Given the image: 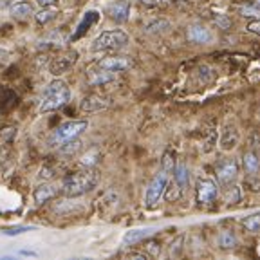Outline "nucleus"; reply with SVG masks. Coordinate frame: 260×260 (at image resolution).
Listing matches in <instances>:
<instances>
[{
    "label": "nucleus",
    "mask_w": 260,
    "mask_h": 260,
    "mask_svg": "<svg viewBox=\"0 0 260 260\" xmlns=\"http://www.w3.org/2000/svg\"><path fill=\"white\" fill-rule=\"evenodd\" d=\"M242 199V191H240V188L239 186H235V184H230V188H228V203H232V204H235V203H239V201Z\"/></svg>",
    "instance_id": "obj_28"
},
{
    "label": "nucleus",
    "mask_w": 260,
    "mask_h": 260,
    "mask_svg": "<svg viewBox=\"0 0 260 260\" xmlns=\"http://www.w3.org/2000/svg\"><path fill=\"white\" fill-rule=\"evenodd\" d=\"M219 248L220 249H233L237 248V242H239V239H237V235L232 232V230H222V232L219 233Z\"/></svg>",
    "instance_id": "obj_19"
},
{
    "label": "nucleus",
    "mask_w": 260,
    "mask_h": 260,
    "mask_svg": "<svg viewBox=\"0 0 260 260\" xmlns=\"http://www.w3.org/2000/svg\"><path fill=\"white\" fill-rule=\"evenodd\" d=\"M100 157H102V150H100V148H92V150H89L87 154H83L80 157V167L94 168L96 167V162L100 161Z\"/></svg>",
    "instance_id": "obj_20"
},
{
    "label": "nucleus",
    "mask_w": 260,
    "mask_h": 260,
    "mask_svg": "<svg viewBox=\"0 0 260 260\" xmlns=\"http://www.w3.org/2000/svg\"><path fill=\"white\" fill-rule=\"evenodd\" d=\"M248 31L253 32V35H256V37H260V18H255V20L249 22Z\"/></svg>",
    "instance_id": "obj_34"
},
{
    "label": "nucleus",
    "mask_w": 260,
    "mask_h": 260,
    "mask_svg": "<svg viewBox=\"0 0 260 260\" xmlns=\"http://www.w3.org/2000/svg\"><path fill=\"white\" fill-rule=\"evenodd\" d=\"M141 2H143V4H154L155 0H141Z\"/></svg>",
    "instance_id": "obj_39"
},
{
    "label": "nucleus",
    "mask_w": 260,
    "mask_h": 260,
    "mask_svg": "<svg viewBox=\"0 0 260 260\" xmlns=\"http://www.w3.org/2000/svg\"><path fill=\"white\" fill-rule=\"evenodd\" d=\"M69 100H71L69 85H67L63 80H53L47 85V89L44 90V94H42L38 110H40L42 114L53 112V110H58L67 105Z\"/></svg>",
    "instance_id": "obj_2"
},
{
    "label": "nucleus",
    "mask_w": 260,
    "mask_h": 260,
    "mask_svg": "<svg viewBox=\"0 0 260 260\" xmlns=\"http://www.w3.org/2000/svg\"><path fill=\"white\" fill-rule=\"evenodd\" d=\"M168 172L167 170H159L157 174L154 175L148 186H146V191H145V206L146 208H154L157 206V203L161 201L162 193H165V188L168 184Z\"/></svg>",
    "instance_id": "obj_5"
},
{
    "label": "nucleus",
    "mask_w": 260,
    "mask_h": 260,
    "mask_svg": "<svg viewBox=\"0 0 260 260\" xmlns=\"http://www.w3.org/2000/svg\"><path fill=\"white\" fill-rule=\"evenodd\" d=\"M242 167L246 174H256L260 170V157L256 155V152L248 150L242 155Z\"/></svg>",
    "instance_id": "obj_17"
},
{
    "label": "nucleus",
    "mask_w": 260,
    "mask_h": 260,
    "mask_svg": "<svg viewBox=\"0 0 260 260\" xmlns=\"http://www.w3.org/2000/svg\"><path fill=\"white\" fill-rule=\"evenodd\" d=\"M9 11H11V15L15 16V18H25V16L32 15V6L29 4V2L20 0V2H15V4H13Z\"/></svg>",
    "instance_id": "obj_21"
},
{
    "label": "nucleus",
    "mask_w": 260,
    "mask_h": 260,
    "mask_svg": "<svg viewBox=\"0 0 260 260\" xmlns=\"http://www.w3.org/2000/svg\"><path fill=\"white\" fill-rule=\"evenodd\" d=\"M6 60H8V53H6L4 49H0V65H4Z\"/></svg>",
    "instance_id": "obj_36"
},
{
    "label": "nucleus",
    "mask_w": 260,
    "mask_h": 260,
    "mask_svg": "<svg viewBox=\"0 0 260 260\" xmlns=\"http://www.w3.org/2000/svg\"><path fill=\"white\" fill-rule=\"evenodd\" d=\"M197 203L199 204H211L213 201L217 199V195H219V186L213 179H199L197 181Z\"/></svg>",
    "instance_id": "obj_7"
},
{
    "label": "nucleus",
    "mask_w": 260,
    "mask_h": 260,
    "mask_svg": "<svg viewBox=\"0 0 260 260\" xmlns=\"http://www.w3.org/2000/svg\"><path fill=\"white\" fill-rule=\"evenodd\" d=\"M0 2H6V0H0Z\"/></svg>",
    "instance_id": "obj_41"
},
{
    "label": "nucleus",
    "mask_w": 260,
    "mask_h": 260,
    "mask_svg": "<svg viewBox=\"0 0 260 260\" xmlns=\"http://www.w3.org/2000/svg\"><path fill=\"white\" fill-rule=\"evenodd\" d=\"M110 103L107 98L92 94V96L83 98V102H81V110H85V112H100V110L107 109Z\"/></svg>",
    "instance_id": "obj_15"
},
{
    "label": "nucleus",
    "mask_w": 260,
    "mask_h": 260,
    "mask_svg": "<svg viewBox=\"0 0 260 260\" xmlns=\"http://www.w3.org/2000/svg\"><path fill=\"white\" fill-rule=\"evenodd\" d=\"M60 0H37V4L40 8H56Z\"/></svg>",
    "instance_id": "obj_35"
},
{
    "label": "nucleus",
    "mask_w": 260,
    "mask_h": 260,
    "mask_svg": "<svg viewBox=\"0 0 260 260\" xmlns=\"http://www.w3.org/2000/svg\"><path fill=\"white\" fill-rule=\"evenodd\" d=\"M174 167H175V161H174V155L170 154V152H167L165 154V157H162V170H167L168 174H172L174 172Z\"/></svg>",
    "instance_id": "obj_29"
},
{
    "label": "nucleus",
    "mask_w": 260,
    "mask_h": 260,
    "mask_svg": "<svg viewBox=\"0 0 260 260\" xmlns=\"http://www.w3.org/2000/svg\"><path fill=\"white\" fill-rule=\"evenodd\" d=\"M128 256H132V258H146V255H143V253H130Z\"/></svg>",
    "instance_id": "obj_37"
},
{
    "label": "nucleus",
    "mask_w": 260,
    "mask_h": 260,
    "mask_svg": "<svg viewBox=\"0 0 260 260\" xmlns=\"http://www.w3.org/2000/svg\"><path fill=\"white\" fill-rule=\"evenodd\" d=\"M239 13L240 16H244V18H260V6L256 4H244L239 8Z\"/></svg>",
    "instance_id": "obj_23"
},
{
    "label": "nucleus",
    "mask_w": 260,
    "mask_h": 260,
    "mask_svg": "<svg viewBox=\"0 0 260 260\" xmlns=\"http://www.w3.org/2000/svg\"><path fill=\"white\" fill-rule=\"evenodd\" d=\"M132 67V60L126 56H109L98 61V69L110 71V73H123Z\"/></svg>",
    "instance_id": "obj_9"
},
{
    "label": "nucleus",
    "mask_w": 260,
    "mask_h": 260,
    "mask_svg": "<svg viewBox=\"0 0 260 260\" xmlns=\"http://www.w3.org/2000/svg\"><path fill=\"white\" fill-rule=\"evenodd\" d=\"M174 181L175 184H177L181 190H186L188 184H190V170H188V167L184 165V162H179V165H175L174 167Z\"/></svg>",
    "instance_id": "obj_16"
},
{
    "label": "nucleus",
    "mask_w": 260,
    "mask_h": 260,
    "mask_svg": "<svg viewBox=\"0 0 260 260\" xmlns=\"http://www.w3.org/2000/svg\"><path fill=\"white\" fill-rule=\"evenodd\" d=\"M183 195V190L175 184V181H168L167 188H165V193H162V197L168 201V203H175V201L179 199Z\"/></svg>",
    "instance_id": "obj_22"
},
{
    "label": "nucleus",
    "mask_w": 260,
    "mask_h": 260,
    "mask_svg": "<svg viewBox=\"0 0 260 260\" xmlns=\"http://www.w3.org/2000/svg\"><path fill=\"white\" fill-rule=\"evenodd\" d=\"M213 22H215L220 29H230V27H232V20H230L226 15H217L215 18H213Z\"/></svg>",
    "instance_id": "obj_31"
},
{
    "label": "nucleus",
    "mask_w": 260,
    "mask_h": 260,
    "mask_svg": "<svg viewBox=\"0 0 260 260\" xmlns=\"http://www.w3.org/2000/svg\"><path fill=\"white\" fill-rule=\"evenodd\" d=\"M186 38L191 44H210L213 40V35L210 32V29H206L201 24H193L188 27L186 31Z\"/></svg>",
    "instance_id": "obj_13"
},
{
    "label": "nucleus",
    "mask_w": 260,
    "mask_h": 260,
    "mask_svg": "<svg viewBox=\"0 0 260 260\" xmlns=\"http://www.w3.org/2000/svg\"><path fill=\"white\" fill-rule=\"evenodd\" d=\"M107 15L112 18L114 22L123 24V22L128 20L130 16V2L128 0H119V2H114L107 8Z\"/></svg>",
    "instance_id": "obj_12"
},
{
    "label": "nucleus",
    "mask_w": 260,
    "mask_h": 260,
    "mask_svg": "<svg viewBox=\"0 0 260 260\" xmlns=\"http://www.w3.org/2000/svg\"><path fill=\"white\" fill-rule=\"evenodd\" d=\"M239 141H240V132H239V128H237V125L228 123V125L224 126L222 134H220V139H219L220 150H224V152L233 150V148L239 145Z\"/></svg>",
    "instance_id": "obj_10"
},
{
    "label": "nucleus",
    "mask_w": 260,
    "mask_h": 260,
    "mask_svg": "<svg viewBox=\"0 0 260 260\" xmlns=\"http://www.w3.org/2000/svg\"><path fill=\"white\" fill-rule=\"evenodd\" d=\"M170 27V24H168L167 20H157V22H152V24H148L145 27L146 32H161V31H167V29Z\"/></svg>",
    "instance_id": "obj_27"
},
{
    "label": "nucleus",
    "mask_w": 260,
    "mask_h": 260,
    "mask_svg": "<svg viewBox=\"0 0 260 260\" xmlns=\"http://www.w3.org/2000/svg\"><path fill=\"white\" fill-rule=\"evenodd\" d=\"M20 255H27V256H37V253H32V251H20Z\"/></svg>",
    "instance_id": "obj_38"
},
{
    "label": "nucleus",
    "mask_w": 260,
    "mask_h": 260,
    "mask_svg": "<svg viewBox=\"0 0 260 260\" xmlns=\"http://www.w3.org/2000/svg\"><path fill=\"white\" fill-rule=\"evenodd\" d=\"M116 80V73L100 69L98 73H89V83L90 85H103V83H110Z\"/></svg>",
    "instance_id": "obj_18"
},
{
    "label": "nucleus",
    "mask_w": 260,
    "mask_h": 260,
    "mask_svg": "<svg viewBox=\"0 0 260 260\" xmlns=\"http://www.w3.org/2000/svg\"><path fill=\"white\" fill-rule=\"evenodd\" d=\"M61 191V186L56 183H45L42 184V186H38L37 190L32 191V201H35V204L37 206H40V204L47 203V201L54 199L58 193Z\"/></svg>",
    "instance_id": "obj_11"
},
{
    "label": "nucleus",
    "mask_w": 260,
    "mask_h": 260,
    "mask_svg": "<svg viewBox=\"0 0 260 260\" xmlns=\"http://www.w3.org/2000/svg\"><path fill=\"white\" fill-rule=\"evenodd\" d=\"M183 240H184V237L181 235L177 240H175V242H172V248H170V255L172 256H177L179 253H181V248H183Z\"/></svg>",
    "instance_id": "obj_33"
},
{
    "label": "nucleus",
    "mask_w": 260,
    "mask_h": 260,
    "mask_svg": "<svg viewBox=\"0 0 260 260\" xmlns=\"http://www.w3.org/2000/svg\"><path fill=\"white\" fill-rule=\"evenodd\" d=\"M87 128H89V121H85V119H71V121H65L54 130L53 143L54 145H63V143L71 141V139L80 138Z\"/></svg>",
    "instance_id": "obj_4"
},
{
    "label": "nucleus",
    "mask_w": 260,
    "mask_h": 260,
    "mask_svg": "<svg viewBox=\"0 0 260 260\" xmlns=\"http://www.w3.org/2000/svg\"><path fill=\"white\" fill-rule=\"evenodd\" d=\"M78 58H80L78 51H67V53L53 58V61L49 63V73L54 74V76H60V74L67 73V71H71L76 65Z\"/></svg>",
    "instance_id": "obj_6"
},
{
    "label": "nucleus",
    "mask_w": 260,
    "mask_h": 260,
    "mask_svg": "<svg viewBox=\"0 0 260 260\" xmlns=\"http://www.w3.org/2000/svg\"><path fill=\"white\" fill-rule=\"evenodd\" d=\"M98 183H100V172L96 168H87L85 172H78L65 177L61 183V193L65 197H81L94 190Z\"/></svg>",
    "instance_id": "obj_1"
},
{
    "label": "nucleus",
    "mask_w": 260,
    "mask_h": 260,
    "mask_svg": "<svg viewBox=\"0 0 260 260\" xmlns=\"http://www.w3.org/2000/svg\"><path fill=\"white\" fill-rule=\"evenodd\" d=\"M255 4H256V6H260V0H255Z\"/></svg>",
    "instance_id": "obj_40"
},
{
    "label": "nucleus",
    "mask_w": 260,
    "mask_h": 260,
    "mask_svg": "<svg viewBox=\"0 0 260 260\" xmlns=\"http://www.w3.org/2000/svg\"><path fill=\"white\" fill-rule=\"evenodd\" d=\"M239 177V162L235 159H226L217 167V181L220 186H230Z\"/></svg>",
    "instance_id": "obj_8"
},
{
    "label": "nucleus",
    "mask_w": 260,
    "mask_h": 260,
    "mask_svg": "<svg viewBox=\"0 0 260 260\" xmlns=\"http://www.w3.org/2000/svg\"><path fill=\"white\" fill-rule=\"evenodd\" d=\"M80 148H81V141H78V138L71 139V141L61 145V152H63V154H69V155H73L74 152H78Z\"/></svg>",
    "instance_id": "obj_26"
},
{
    "label": "nucleus",
    "mask_w": 260,
    "mask_h": 260,
    "mask_svg": "<svg viewBox=\"0 0 260 260\" xmlns=\"http://www.w3.org/2000/svg\"><path fill=\"white\" fill-rule=\"evenodd\" d=\"M54 18H56V11H53L51 8H42V11H38L37 15H35V20L38 22V24H49V22H53Z\"/></svg>",
    "instance_id": "obj_25"
},
{
    "label": "nucleus",
    "mask_w": 260,
    "mask_h": 260,
    "mask_svg": "<svg viewBox=\"0 0 260 260\" xmlns=\"http://www.w3.org/2000/svg\"><path fill=\"white\" fill-rule=\"evenodd\" d=\"M157 232L155 228H141V230H130V232L125 233L123 237V246H134V244L141 242V240L148 239L150 235Z\"/></svg>",
    "instance_id": "obj_14"
},
{
    "label": "nucleus",
    "mask_w": 260,
    "mask_h": 260,
    "mask_svg": "<svg viewBox=\"0 0 260 260\" xmlns=\"http://www.w3.org/2000/svg\"><path fill=\"white\" fill-rule=\"evenodd\" d=\"M242 226L251 233H258L260 232V213H253V215L242 219Z\"/></svg>",
    "instance_id": "obj_24"
},
{
    "label": "nucleus",
    "mask_w": 260,
    "mask_h": 260,
    "mask_svg": "<svg viewBox=\"0 0 260 260\" xmlns=\"http://www.w3.org/2000/svg\"><path fill=\"white\" fill-rule=\"evenodd\" d=\"M128 35L121 29H114V31L102 32L96 40L92 42L90 51L92 53H102V51H114V49H121L128 44Z\"/></svg>",
    "instance_id": "obj_3"
},
{
    "label": "nucleus",
    "mask_w": 260,
    "mask_h": 260,
    "mask_svg": "<svg viewBox=\"0 0 260 260\" xmlns=\"http://www.w3.org/2000/svg\"><path fill=\"white\" fill-rule=\"evenodd\" d=\"M246 184L251 191H260V177H256V174H249L246 179Z\"/></svg>",
    "instance_id": "obj_30"
},
{
    "label": "nucleus",
    "mask_w": 260,
    "mask_h": 260,
    "mask_svg": "<svg viewBox=\"0 0 260 260\" xmlns=\"http://www.w3.org/2000/svg\"><path fill=\"white\" fill-rule=\"evenodd\" d=\"M32 228L31 226H18V228H11V230H4V235L8 237H13V235H20V233H25V232H31Z\"/></svg>",
    "instance_id": "obj_32"
}]
</instances>
